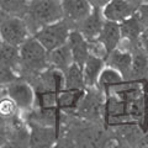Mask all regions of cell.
<instances>
[{
  "label": "cell",
  "mask_w": 148,
  "mask_h": 148,
  "mask_svg": "<svg viewBox=\"0 0 148 148\" xmlns=\"http://www.w3.org/2000/svg\"><path fill=\"white\" fill-rule=\"evenodd\" d=\"M136 15L138 16L142 24L145 25V27H148V3H142L138 5Z\"/></svg>",
  "instance_id": "cell-26"
},
{
  "label": "cell",
  "mask_w": 148,
  "mask_h": 148,
  "mask_svg": "<svg viewBox=\"0 0 148 148\" xmlns=\"http://www.w3.org/2000/svg\"><path fill=\"white\" fill-rule=\"evenodd\" d=\"M48 62H49V67H53L62 72H66L74 63L73 53L68 42L66 45L61 46V47H57L52 51H49Z\"/></svg>",
  "instance_id": "cell-14"
},
{
  "label": "cell",
  "mask_w": 148,
  "mask_h": 148,
  "mask_svg": "<svg viewBox=\"0 0 148 148\" xmlns=\"http://www.w3.org/2000/svg\"><path fill=\"white\" fill-rule=\"evenodd\" d=\"M121 26L120 22L106 20L104 27L101 30V34L99 35L98 38L105 45V47L108 48L109 53L115 48H117V46L121 41Z\"/></svg>",
  "instance_id": "cell-15"
},
{
  "label": "cell",
  "mask_w": 148,
  "mask_h": 148,
  "mask_svg": "<svg viewBox=\"0 0 148 148\" xmlns=\"http://www.w3.org/2000/svg\"><path fill=\"white\" fill-rule=\"evenodd\" d=\"M130 1H132L133 4H136V5L138 6L140 4H142V3H148V0H130Z\"/></svg>",
  "instance_id": "cell-30"
},
{
  "label": "cell",
  "mask_w": 148,
  "mask_h": 148,
  "mask_svg": "<svg viewBox=\"0 0 148 148\" xmlns=\"http://www.w3.org/2000/svg\"><path fill=\"white\" fill-rule=\"evenodd\" d=\"M125 82V78L121 73L112 67L105 66L103 72L100 73L99 80H98V86L99 89L104 92L105 95L111 94L119 85H121Z\"/></svg>",
  "instance_id": "cell-13"
},
{
  "label": "cell",
  "mask_w": 148,
  "mask_h": 148,
  "mask_svg": "<svg viewBox=\"0 0 148 148\" xmlns=\"http://www.w3.org/2000/svg\"><path fill=\"white\" fill-rule=\"evenodd\" d=\"M30 126V147L48 148L57 146L58 130L52 126L29 123Z\"/></svg>",
  "instance_id": "cell-8"
},
{
  "label": "cell",
  "mask_w": 148,
  "mask_h": 148,
  "mask_svg": "<svg viewBox=\"0 0 148 148\" xmlns=\"http://www.w3.org/2000/svg\"><path fill=\"white\" fill-rule=\"evenodd\" d=\"M105 66H106L105 59L94 57V56H89V58L86 59V62L83 66V73H84L86 88H94L98 85L100 73L103 72Z\"/></svg>",
  "instance_id": "cell-17"
},
{
  "label": "cell",
  "mask_w": 148,
  "mask_h": 148,
  "mask_svg": "<svg viewBox=\"0 0 148 148\" xmlns=\"http://www.w3.org/2000/svg\"><path fill=\"white\" fill-rule=\"evenodd\" d=\"M120 26H121V36L123 38H127L133 43L140 45L141 35L146 27L141 22L140 18H138L136 12H135V15H132L131 17H128L126 20H123L122 22H120Z\"/></svg>",
  "instance_id": "cell-19"
},
{
  "label": "cell",
  "mask_w": 148,
  "mask_h": 148,
  "mask_svg": "<svg viewBox=\"0 0 148 148\" xmlns=\"http://www.w3.org/2000/svg\"><path fill=\"white\" fill-rule=\"evenodd\" d=\"M0 112H1V117H11L20 112V110L11 98L3 94L1 100H0Z\"/></svg>",
  "instance_id": "cell-23"
},
{
  "label": "cell",
  "mask_w": 148,
  "mask_h": 148,
  "mask_svg": "<svg viewBox=\"0 0 148 148\" xmlns=\"http://www.w3.org/2000/svg\"><path fill=\"white\" fill-rule=\"evenodd\" d=\"M18 78H21V77L16 71H14V69L9 67L0 66V83H1V86L10 84V83L15 82Z\"/></svg>",
  "instance_id": "cell-25"
},
{
  "label": "cell",
  "mask_w": 148,
  "mask_h": 148,
  "mask_svg": "<svg viewBox=\"0 0 148 148\" xmlns=\"http://www.w3.org/2000/svg\"><path fill=\"white\" fill-rule=\"evenodd\" d=\"M137 5L130 0H111L103 9L104 16L106 20L122 22L123 20L135 15L137 11Z\"/></svg>",
  "instance_id": "cell-10"
},
{
  "label": "cell",
  "mask_w": 148,
  "mask_h": 148,
  "mask_svg": "<svg viewBox=\"0 0 148 148\" xmlns=\"http://www.w3.org/2000/svg\"><path fill=\"white\" fill-rule=\"evenodd\" d=\"M106 18L104 16L103 9H92L91 12L83 20L75 29L85 37L86 40L98 38L101 34Z\"/></svg>",
  "instance_id": "cell-9"
},
{
  "label": "cell",
  "mask_w": 148,
  "mask_h": 148,
  "mask_svg": "<svg viewBox=\"0 0 148 148\" xmlns=\"http://www.w3.org/2000/svg\"><path fill=\"white\" fill-rule=\"evenodd\" d=\"M92 9H104L111 0H88Z\"/></svg>",
  "instance_id": "cell-28"
},
{
  "label": "cell",
  "mask_w": 148,
  "mask_h": 148,
  "mask_svg": "<svg viewBox=\"0 0 148 148\" xmlns=\"http://www.w3.org/2000/svg\"><path fill=\"white\" fill-rule=\"evenodd\" d=\"M63 18L72 29L75 27L91 12L92 8L88 0H62Z\"/></svg>",
  "instance_id": "cell-7"
},
{
  "label": "cell",
  "mask_w": 148,
  "mask_h": 148,
  "mask_svg": "<svg viewBox=\"0 0 148 148\" xmlns=\"http://www.w3.org/2000/svg\"><path fill=\"white\" fill-rule=\"evenodd\" d=\"M64 79H66V88L73 90H86V84L84 79L83 67L74 62L66 72H64Z\"/></svg>",
  "instance_id": "cell-20"
},
{
  "label": "cell",
  "mask_w": 148,
  "mask_h": 148,
  "mask_svg": "<svg viewBox=\"0 0 148 148\" xmlns=\"http://www.w3.org/2000/svg\"><path fill=\"white\" fill-rule=\"evenodd\" d=\"M106 66L112 67L123 75L125 80H131V71H132V53L125 52L119 48H115L114 51L108 54L105 59Z\"/></svg>",
  "instance_id": "cell-11"
},
{
  "label": "cell",
  "mask_w": 148,
  "mask_h": 148,
  "mask_svg": "<svg viewBox=\"0 0 148 148\" xmlns=\"http://www.w3.org/2000/svg\"><path fill=\"white\" fill-rule=\"evenodd\" d=\"M0 66L14 69L21 77L20 47L1 41V45H0Z\"/></svg>",
  "instance_id": "cell-16"
},
{
  "label": "cell",
  "mask_w": 148,
  "mask_h": 148,
  "mask_svg": "<svg viewBox=\"0 0 148 148\" xmlns=\"http://www.w3.org/2000/svg\"><path fill=\"white\" fill-rule=\"evenodd\" d=\"M105 101L106 95L98 86L86 88L85 94L74 112L86 121L105 123Z\"/></svg>",
  "instance_id": "cell-3"
},
{
  "label": "cell",
  "mask_w": 148,
  "mask_h": 148,
  "mask_svg": "<svg viewBox=\"0 0 148 148\" xmlns=\"http://www.w3.org/2000/svg\"><path fill=\"white\" fill-rule=\"evenodd\" d=\"M1 92L14 100L21 114H26L34 109L36 101V90L31 83L24 78H18L10 84L1 86Z\"/></svg>",
  "instance_id": "cell-5"
},
{
  "label": "cell",
  "mask_w": 148,
  "mask_h": 148,
  "mask_svg": "<svg viewBox=\"0 0 148 148\" xmlns=\"http://www.w3.org/2000/svg\"><path fill=\"white\" fill-rule=\"evenodd\" d=\"M31 35L32 34L24 17L1 11V16H0V38L1 41L20 47Z\"/></svg>",
  "instance_id": "cell-4"
},
{
  "label": "cell",
  "mask_w": 148,
  "mask_h": 148,
  "mask_svg": "<svg viewBox=\"0 0 148 148\" xmlns=\"http://www.w3.org/2000/svg\"><path fill=\"white\" fill-rule=\"evenodd\" d=\"M71 31H72V26L64 18H62L59 21H56L41 27L34 36L49 52V51L54 48L66 45L68 42Z\"/></svg>",
  "instance_id": "cell-6"
},
{
  "label": "cell",
  "mask_w": 148,
  "mask_h": 148,
  "mask_svg": "<svg viewBox=\"0 0 148 148\" xmlns=\"http://www.w3.org/2000/svg\"><path fill=\"white\" fill-rule=\"evenodd\" d=\"M148 68V54L138 47L132 53V71H131V80L142 82L145 78L146 71Z\"/></svg>",
  "instance_id": "cell-21"
},
{
  "label": "cell",
  "mask_w": 148,
  "mask_h": 148,
  "mask_svg": "<svg viewBox=\"0 0 148 148\" xmlns=\"http://www.w3.org/2000/svg\"><path fill=\"white\" fill-rule=\"evenodd\" d=\"M29 0H0V9L4 12L24 17L29 9Z\"/></svg>",
  "instance_id": "cell-22"
},
{
  "label": "cell",
  "mask_w": 148,
  "mask_h": 148,
  "mask_svg": "<svg viewBox=\"0 0 148 148\" xmlns=\"http://www.w3.org/2000/svg\"><path fill=\"white\" fill-rule=\"evenodd\" d=\"M68 45L72 49L74 62L83 67L90 56L88 48V40L77 29H72L68 38Z\"/></svg>",
  "instance_id": "cell-12"
},
{
  "label": "cell",
  "mask_w": 148,
  "mask_h": 148,
  "mask_svg": "<svg viewBox=\"0 0 148 148\" xmlns=\"http://www.w3.org/2000/svg\"><path fill=\"white\" fill-rule=\"evenodd\" d=\"M29 1H30V0H29Z\"/></svg>",
  "instance_id": "cell-31"
},
{
  "label": "cell",
  "mask_w": 148,
  "mask_h": 148,
  "mask_svg": "<svg viewBox=\"0 0 148 148\" xmlns=\"http://www.w3.org/2000/svg\"><path fill=\"white\" fill-rule=\"evenodd\" d=\"M88 48H89L90 56H94V57H98L101 59H106L109 54L108 48L105 47V45L99 38L88 40Z\"/></svg>",
  "instance_id": "cell-24"
},
{
  "label": "cell",
  "mask_w": 148,
  "mask_h": 148,
  "mask_svg": "<svg viewBox=\"0 0 148 148\" xmlns=\"http://www.w3.org/2000/svg\"><path fill=\"white\" fill-rule=\"evenodd\" d=\"M24 18L31 34L35 35L41 27L63 18L62 0H30Z\"/></svg>",
  "instance_id": "cell-1"
},
{
  "label": "cell",
  "mask_w": 148,
  "mask_h": 148,
  "mask_svg": "<svg viewBox=\"0 0 148 148\" xmlns=\"http://www.w3.org/2000/svg\"><path fill=\"white\" fill-rule=\"evenodd\" d=\"M85 90H73L64 88L57 95V106L62 111H75L82 101Z\"/></svg>",
  "instance_id": "cell-18"
},
{
  "label": "cell",
  "mask_w": 148,
  "mask_h": 148,
  "mask_svg": "<svg viewBox=\"0 0 148 148\" xmlns=\"http://www.w3.org/2000/svg\"><path fill=\"white\" fill-rule=\"evenodd\" d=\"M140 45H141L142 49L148 54V27H146L142 32L141 38H140Z\"/></svg>",
  "instance_id": "cell-27"
},
{
  "label": "cell",
  "mask_w": 148,
  "mask_h": 148,
  "mask_svg": "<svg viewBox=\"0 0 148 148\" xmlns=\"http://www.w3.org/2000/svg\"><path fill=\"white\" fill-rule=\"evenodd\" d=\"M48 53L45 46L34 35H31L20 46L21 78L27 79L29 77L42 73L49 68Z\"/></svg>",
  "instance_id": "cell-2"
},
{
  "label": "cell",
  "mask_w": 148,
  "mask_h": 148,
  "mask_svg": "<svg viewBox=\"0 0 148 148\" xmlns=\"http://www.w3.org/2000/svg\"><path fill=\"white\" fill-rule=\"evenodd\" d=\"M137 147H145V148H148V131H146L143 133L142 138L138 142V146Z\"/></svg>",
  "instance_id": "cell-29"
}]
</instances>
